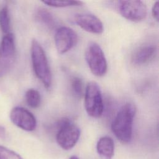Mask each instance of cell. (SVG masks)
I'll list each match as a JSON object with an SVG mask.
<instances>
[{
    "instance_id": "1",
    "label": "cell",
    "mask_w": 159,
    "mask_h": 159,
    "mask_svg": "<svg viewBox=\"0 0 159 159\" xmlns=\"http://www.w3.org/2000/svg\"><path fill=\"white\" fill-rule=\"evenodd\" d=\"M136 111L135 106L127 102L121 107L111 124L113 134L122 143H129L132 139L133 122Z\"/></svg>"
},
{
    "instance_id": "2",
    "label": "cell",
    "mask_w": 159,
    "mask_h": 159,
    "mask_svg": "<svg viewBox=\"0 0 159 159\" xmlns=\"http://www.w3.org/2000/svg\"><path fill=\"white\" fill-rule=\"evenodd\" d=\"M30 53L33 70L35 76L44 87L48 89L52 84V73L46 53L36 39L32 40Z\"/></svg>"
},
{
    "instance_id": "3",
    "label": "cell",
    "mask_w": 159,
    "mask_h": 159,
    "mask_svg": "<svg viewBox=\"0 0 159 159\" xmlns=\"http://www.w3.org/2000/svg\"><path fill=\"white\" fill-rule=\"evenodd\" d=\"M84 107L87 114L94 118L100 117L104 111L101 91L98 84L90 81L84 90Z\"/></svg>"
},
{
    "instance_id": "4",
    "label": "cell",
    "mask_w": 159,
    "mask_h": 159,
    "mask_svg": "<svg viewBox=\"0 0 159 159\" xmlns=\"http://www.w3.org/2000/svg\"><path fill=\"white\" fill-rule=\"evenodd\" d=\"M86 61L91 71L96 76H104L107 69V63L101 47L96 42H91L85 51Z\"/></svg>"
},
{
    "instance_id": "5",
    "label": "cell",
    "mask_w": 159,
    "mask_h": 159,
    "mask_svg": "<svg viewBox=\"0 0 159 159\" xmlns=\"http://www.w3.org/2000/svg\"><path fill=\"white\" fill-rule=\"evenodd\" d=\"M80 136L79 127L67 119L60 122L56 135V140L59 146L65 150L71 149L76 144Z\"/></svg>"
},
{
    "instance_id": "6",
    "label": "cell",
    "mask_w": 159,
    "mask_h": 159,
    "mask_svg": "<svg viewBox=\"0 0 159 159\" xmlns=\"http://www.w3.org/2000/svg\"><path fill=\"white\" fill-rule=\"evenodd\" d=\"M16 58L15 37L11 33L6 34L0 43V76L6 75L12 66Z\"/></svg>"
},
{
    "instance_id": "7",
    "label": "cell",
    "mask_w": 159,
    "mask_h": 159,
    "mask_svg": "<svg viewBox=\"0 0 159 159\" xmlns=\"http://www.w3.org/2000/svg\"><path fill=\"white\" fill-rule=\"evenodd\" d=\"M117 7L120 14L130 21L139 22L147 16V7L142 1H118Z\"/></svg>"
},
{
    "instance_id": "8",
    "label": "cell",
    "mask_w": 159,
    "mask_h": 159,
    "mask_svg": "<svg viewBox=\"0 0 159 159\" xmlns=\"http://www.w3.org/2000/svg\"><path fill=\"white\" fill-rule=\"evenodd\" d=\"M54 39L58 53L63 54L70 50L76 45L78 35L72 29L62 26L56 30Z\"/></svg>"
},
{
    "instance_id": "9",
    "label": "cell",
    "mask_w": 159,
    "mask_h": 159,
    "mask_svg": "<svg viewBox=\"0 0 159 159\" xmlns=\"http://www.w3.org/2000/svg\"><path fill=\"white\" fill-rule=\"evenodd\" d=\"M12 122L25 131H33L37 126V120L34 114L22 107H14L10 113Z\"/></svg>"
},
{
    "instance_id": "10",
    "label": "cell",
    "mask_w": 159,
    "mask_h": 159,
    "mask_svg": "<svg viewBox=\"0 0 159 159\" xmlns=\"http://www.w3.org/2000/svg\"><path fill=\"white\" fill-rule=\"evenodd\" d=\"M75 22L84 30L95 34H102L104 27L101 20L91 14H77L74 17Z\"/></svg>"
},
{
    "instance_id": "11",
    "label": "cell",
    "mask_w": 159,
    "mask_h": 159,
    "mask_svg": "<svg viewBox=\"0 0 159 159\" xmlns=\"http://www.w3.org/2000/svg\"><path fill=\"white\" fill-rule=\"evenodd\" d=\"M157 48L153 45H147L140 47L132 55V61L136 65H145L153 59Z\"/></svg>"
},
{
    "instance_id": "12",
    "label": "cell",
    "mask_w": 159,
    "mask_h": 159,
    "mask_svg": "<svg viewBox=\"0 0 159 159\" xmlns=\"http://www.w3.org/2000/svg\"><path fill=\"white\" fill-rule=\"evenodd\" d=\"M96 150L102 159H111L114 153V143L108 136L101 137L97 142Z\"/></svg>"
},
{
    "instance_id": "13",
    "label": "cell",
    "mask_w": 159,
    "mask_h": 159,
    "mask_svg": "<svg viewBox=\"0 0 159 159\" xmlns=\"http://www.w3.org/2000/svg\"><path fill=\"white\" fill-rule=\"evenodd\" d=\"M35 17L39 22L49 28H52L55 25V22L53 16L45 9H39L36 12Z\"/></svg>"
},
{
    "instance_id": "14",
    "label": "cell",
    "mask_w": 159,
    "mask_h": 159,
    "mask_svg": "<svg viewBox=\"0 0 159 159\" xmlns=\"http://www.w3.org/2000/svg\"><path fill=\"white\" fill-rule=\"evenodd\" d=\"M27 104L32 108H37L41 103V96L40 93L35 89H29L25 95Z\"/></svg>"
},
{
    "instance_id": "15",
    "label": "cell",
    "mask_w": 159,
    "mask_h": 159,
    "mask_svg": "<svg viewBox=\"0 0 159 159\" xmlns=\"http://www.w3.org/2000/svg\"><path fill=\"white\" fill-rule=\"evenodd\" d=\"M0 27L2 31L6 34L9 33L11 22L9 13L7 7H3L0 11Z\"/></svg>"
},
{
    "instance_id": "16",
    "label": "cell",
    "mask_w": 159,
    "mask_h": 159,
    "mask_svg": "<svg viewBox=\"0 0 159 159\" xmlns=\"http://www.w3.org/2000/svg\"><path fill=\"white\" fill-rule=\"evenodd\" d=\"M70 87L73 94L76 98H81L84 93V84L83 80L78 77L73 76L71 79Z\"/></svg>"
},
{
    "instance_id": "17",
    "label": "cell",
    "mask_w": 159,
    "mask_h": 159,
    "mask_svg": "<svg viewBox=\"0 0 159 159\" xmlns=\"http://www.w3.org/2000/svg\"><path fill=\"white\" fill-rule=\"evenodd\" d=\"M43 4L53 7H66L81 6L83 2L78 1H42Z\"/></svg>"
},
{
    "instance_id": "18",
    "label": "cell",
    "mask_w": 159,
    "mask_h": 159,
    "mask_svg": "<svg viewBox=\"0 0 159 159\" xmlns=\"http://www.w3.org/2000/svg\"><path fill=\"white\" fill-rule=\"evenodd\" d=\"M0 159H23L18 153L0 145Z\"/></svg>"
},
{
    "instance_id": "19",
    "label": "cell",
    "mask_w": 159,
    "mask_h": 159,
    "mask_svg": "<svg viewBox=\"0 0 159 159\" xmlns=\"http://www.w3.org/2000/svg\"><path fill=\"white\" fill-rule=\"evenodd\" d=\"M152 14L153 17L157 20L158 21L159 19V1H156L152 8Z\"/></svg>"
},
{
    "instance_id": "20",
    "label": "cell",
    "mask_w": 159,
    "mask_h": 159,
    "mask_svg": "<svg viewBox=\"0 0 159 159\" xmlns=\"http://www.w3.org/2000/svg\"><path fill=\"white\" fill-rule=\"evenodd\" d=\"M6 135V129L4 127L0 125V138L1 139H5Z\"/></svg>"
},
{
    "instance_id": "21",
    "label": "cell",
    "mask_w": 159,
    "mask_h": 159,
    "mask_svg": "<svg viewBox=\"0 0 159 159\" xmlns=\"http://www.w3.org/2000/svg\"><path fill=\"white\" fill-rule=\"evenodd\" d=\"M69 159H79V158L77 157H76V156H72Z\"/></svg>"
}]
</instances>
